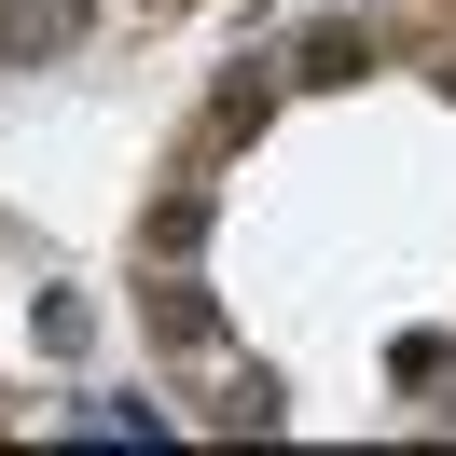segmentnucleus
Wrapping results in <instances>:
<instances>
[{"mask_svg":"<svg viewBox=\"0 0 456 456\" xmlns=\"http://www.w3.org/2000/svg\"><path fill=\"white\" fill-rule=\"evenodd\" d=\"M152 332H167V346H208V332H222V305H208L194 277H167V290H152Z\"/></svg>","mask_w":456,"mask_h":456,"instance_id":"nucleus-1","label":"nucleus"},{"mask_svg":"<svg viewBox=\"0 0 456 456\" xmlns=\"http://www.w3.org/2000/svg\"><path fill=\"white\" fill-rule=\"evenodd\" d=\"M69 14H84V0H0V28H14V56H28V42H69Z\"/></svg>","mask_w":456,"mask_h":456,"instance_id":"nucleus-2","label":"nucleus"},{"mask_svg":"<svg viewBox=\"0 0 456 456\" xmlns=\"http://www.w3.org/2000/svg\"><path fill=\"white\" fill-rule=\"evenodd\" d=\"M277 415H290L277 373H235V387H222V428H277Z\"/></svg>","mask_w":456,"mask_h":456,"instance_id":"nucleus-3","label":"nucleus"},{"mask_svg":"<svg viewBox=\"0 0 456 456\" xmlns=\"http://www.w3.org/2000/svg\"><path fill=\"white\" fill-rule=\"evenodd\" d=\"M0 56H14V28H0Z\"/></svg>","mask_w":456,"mask_h":456,"instance_id":"nucleus-4","label":"nucleus"},{"mask_svg":"<svg viewBox=\"0 0 456 456\" xmlns=\"http://www.w3.org/2000/svg\"><path fill=\"white\" fill-rule=\"evenodd\" d=\"M443 84H456V69H443Z\"/></svg>","mask_w":456,"mask_h":456,"instance_id":"nucleus-5","label":"nucleus"}]
</instances>
